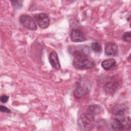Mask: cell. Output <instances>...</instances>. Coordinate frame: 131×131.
Returning a JSON list of instances; mask_svg holds the SVG:
<instances>
[{
    "label": "cell",
    "instance_id": "cell-1",
    "mask_svg": "<svg viewBox=\"0 0 131 131\" xmlns=\"http://www.w3.org/2000/svg\"><path fill=\"white\" fill-rule=\"evenodd\" d=\"M70 52L74 57L73 64L76 69H89L95 67V62L88 57L87 54L82 49V48L79 49L78 47V49H75L73 51Z\"/></svg>",
    "mask_w": 131,
    "mask_h": 131
},
{
    "label": "cell",
    "instance_id": "cell-2",
    "mask_svg": "<svg viewBox=\"0 0 131 131\" xmlns=\"http://www.w3.org/2000/svg\"><path fill=\"white\" fill-rule=\"evenodd\" d=\"M78 125L83 130L92 129L95 125V116L88 113L82 114L78 120Z\"/></svg>",
    "mask_w": 131,
    "mask_h": 131
},
{
    "label": "cell",
    "instance_id": "cell-3",
    "mask_svg": "<svg viewBox=\"0 0 131 131\" xmlns=\"http://www.w3.org/2000/svg\"><path fill=\"white\" fill-rule=\"evenodd\" d=\"M20 23L26 28L30 30H36L37 29L36 24L33 18L26 14L21 15L19 17Z\"/></svg>",
    "mask_w": 131,
    "mask_h": 131
},
{
    "label": "cell",
    "instance_id": "cell-4",
    "mask_svg": "<svg viewBox=\"0 0 131 131\" xmlns=\"http://www.w3.org/2000/svg\"><path fill=\"white\" fill-rule=\"evenodd\" d=\"M34 17L40 28L42 29H46L49 26L50 20L47 14L41 13L35 14Z\"/></svg>",
    "mask_w": 131,
    "mask_h": 131
},
{
    "label": "cell",
    "instance_id": "cell-5",
    "mask_svg": "<svg viewBox=\"0 0 131 131\" xmlns=\"http://www.w3.org/2000/svg\"><path fill=\"white\" fill-rule=\"evenodd\" d=\"M127 107L124 104H119L114 106L112 110L113 114L116 116L115 118L124 119L125 118V113L127 111Z\"/></svg>",
    "mask_w": 131,
    "mask_h": 131
},
{
    "label": "cell",
    "instance_id": "cell-6",
    "mask_svg": "<svg viewBox=\"0 0 131 131\" xmlns=\"http://www.w3.org/2000/svg\"><path fill=\"white\" fill-rule=\"evenodd\" d=\"M71 40L75 42L84 41L86 37L83 33L78 29H74L72 31L70 34Z\"/></svg>",
    "mask_w": 131,
    "mask_h": 131
},
{
    "label": "cell",
    "instance_id": "cell-7",
    "mask_svg": "<svg viewBox=\"0 0 131 131\" xmlns=\"http://www.w3.org/2000/svg\"><path fill=\"white\" fill-rule=\"evenodd\" d=\"M119 83L117 81H111L105 83L103 86V90L108 95H113L118 90Z\"/></svg>",
    "mask_w": 131,
    "mask_h": 131
},
{
    "label": "cell",
    "instance_id": "cell-8",
    "mask_svg": "<svg viewBox=\"0 0 131 131\" xmlns=\"http://www.w3.org/2000/svg\"><path fill=\"white\" fill-rule=\"evenodd\" d=\"M104 51L107 56H115L118 53V46L114 42H107L105 44Z\"/></svg>",
    "mask_w": 131,
    "mask_h": 131
},
{
    "label": "cell",
    "instance_id": "cell-9",
    "mask_svg": "<svg viewBox=\"0 0 131 131\" xmlns=\"http://www.w3.org/2000/svg\"><path fill=\"white\" fill-rule=\"evenodd\" d=\"M89 92L87 87L82 85H78L74 90L73 94L75 98L80 99L86 95Z\"/></svg>",
    "mask_w": 131,
    "mask_h": 131
},
{
    "label": "cell",
    "instance_id": "cell-10",
    "mask_svg": "<svg viewBox=\"0 0 131 131\" xmlns=\"http://www.w3.org/2000/svg\"><path fill=\"white\" fill-rule=\"evenodd\" d=\"M49 62L53 68L56 69H59L60 68V64L58 57V55L56 52H51L49 57Z\"/></svg>",
    "mask_w": 131,
    "mask_h": 131
},
{
    "label": "cell",
    "instance_id": "cell-11",
    "mask_svg": "<svg viewBox=\"0 0 131 131\" xmlns=\"http://www.w3.org/2000/svg\"><path fill=\"white\" fill-rule=\"evenodd\" d=\"M125 118L123 119H120L117 118H115L111 123L112 128L115 130H122L125 129L123 121Z\"/></svg>",
    "mask_w": 131,
    "mask_h": 131
},
{
    "label": "cell",
    "instance_id": "cell-12",
    "mask_svg": "<svg viewBox=\"0 0 131 131\" xmlns=\"http://www.w3.org/2000/svg\"><path fill=\"white\" fill-rule=\"evenodd\" d=\"M103 112V108L98 104H93L90 105L87 109V113H90L94 116L99 115Z\"/></svg>",
    "mask_w": 131,
    "mask_h": 131
},
{
    "label": "cell",
    "instance_id": "cell-13",
    "mask_svg": "<svg viewBox=\"0 0 131 131\" xmlns=\"http://www.w3.org/2000/svg\"><path fill=\"white\" fill-rule=\"evenodd\" d=\"M116 64V60L113 58H110L103 61L101 63L102 67L105 70H109L114 67Z\"/></svg>",
    "mask_w": 131,
    "mask_h": 131
},
{
    "label": "cell",
    "instance_id": "cell-14",
    "mask_svg": "<svg viewBox=\"0 0 131 131\" xmlns=\"http://www.w3.org/2000/svg\"><path fill=\"white\" fill-rule=\"evenodd\" d=\"M92 50L96 53H100L102 51V47L98 42H94L91 45Z\"/></svg>",
    "mask_w": 131,
    "mask_h": 131
},
{
    "label": "cell",
    "instance_id": "cell-15",
    "mask_svg": "<svg viewBox=\"0 0 131 131\" xmlns=\"http://www.w3.org/2000/svg\"><path fill=\"white\" fill-rule=\"evenodd\" d=\"M11 3L12 6L16 9H20L23 6V1H10Z\"/></svg>",
    "mask_w": 131,
    "mask_h": 131
},
{
    "label": "cell",
    "instance_id": "cell-16",
    "mask_svg": "<svg viewBox=\"0 0 131 131\" xmlns=\"http://www.w3.org/2000/svg\"><path fill=\"white\" fill-rule=\"evenodd\" d=\"M122 40L126 42H129L131 40L130 31L125 32L122 35Z\"/></svg>",
    "mask_w": 131,
    "mask_h": 131
},
{
    "label": "cell",
    "instance_id": "cell-17",
    "mask_svg": "<svg viewBox=\"0 0 131 131\" xmlns=\"http://www.w3.org/2000/svg\"><path fill=\"white\" fill-rule=\"evenodd\" d=\"M0 111L1 112H5L7 113H10L11 112V110L7 108L6 106L4 105L0 106Z\"/></svg>",
    "mask_w": 131,
    "mask_h": 131
},
{
    "label": "cell",
    "instance_id": "cell-18",
    "mask_svg": "<svg viewBox=\"0 0 131 131\" xmlns=\"http://www.w3.org/2000/svg\"><path fill=\"white\" fill-rule=\"evenodd\" d=\"M9 99V97L6 95H3L1 96L0 100L3 103H6Z\"/></svg>",
    "mask_w": 131,
    "mask_h": 131
}]
</instances>
